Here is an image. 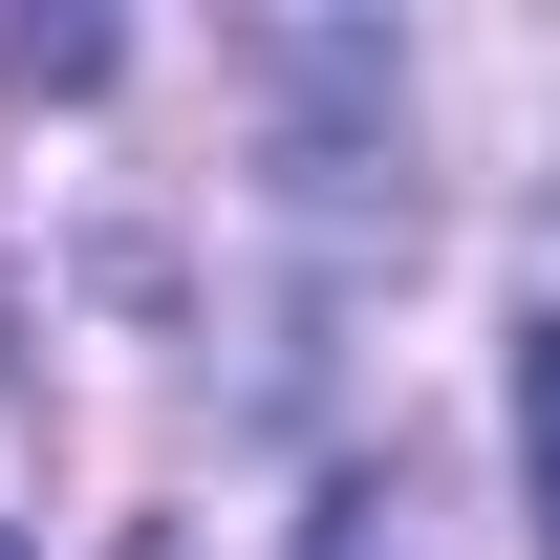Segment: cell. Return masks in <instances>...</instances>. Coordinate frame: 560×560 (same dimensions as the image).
<instances>
[{"label":"cell","mask_w":560,"mask_h":560,"mask_svg":"<svg viewBox=\"0 0 560 560\" xmlns=\"http://www.w3.org/2000/svg\"><path fill=\"white\" fill-rule=\"evenodd\" d=\"M302 560H431V517H410V475H346L324 517H302Z\"/></svg>","instance_id":"obj_1"},{"label":"cell","mask_w":560,"mask_h":560,"mask_svg":"<svg viewBox=\"0 0 560 560\" xmlns=\"http://www.w3.org/2000/svg\"><path fill=\"white\" fill-rule=\"evenodd\" d=\"M517 453H539V560H560V302H539V366H517Z\"/></svg>","instance_id":"obj_2"},{"label":"cell","mask_w":560,"mask_h":560,"mask_svg":"<svg viewBox=\"0 0 560 560\" xmlns=\"http://www.w3.org/2000/svg\"><path fill=\"white\" fill-rule=\"evenodd\" d=\"M0 560H22V539H0Z\"/></svg>","instance_id":"obj_3"}]
</instances>
